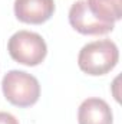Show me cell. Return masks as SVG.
I'll use <instances>...</instances> for the list:
<instances>
[{
    "label": "cell",
    "mask_w": 122,
    "mask_h": 124,
    "mask_svg": "<svg viewBox=\"0 0 122 124\" xmlns=\"http://www.w3.org/2000/svg\"><path fill=\"white\" fill-rule=\"evenodd\" d=\"M91 13L103 23L115 25L121 20V0H85Z\"/></svg>",
    "instance_id": "7"
},
{
    "label": "cell",
    "mask_w": 122,
    "mask_h": 124,
    "mask_svg": "<svg viewBox=\"0 0 122 124\" xmlns=\"http://www.w3.org/2000/svg\"><path fill=\"white\" fill-rule=\"evenodd\" d=\"M1 91L12 105L27 108L37 102L40 97V84L32 74L12 69L1 79Z\"/></svg>",
    "instance_id": "2"
},
{
    "label": "cell",
    "mask_w": 122,
    "mask_h": 124,
    "mask_svg": "<svg viewBox=\"0 0 122 124\" xmlns=\"http://www.w3.org/2000/svg\"><path fill=\"white\" fill-rule=\"evenodd\" d=\"M55 0H14V16L27 25H42L55 13Z\"/></svg>",
    "instance_id": "5"
},
{
    "label": "cell",
    "mask_w": 122,
    "mask_h": 124,
    "mask_svg": "<svg viewBox=\"0 0 122 124\" xmlns=\"http://www.w3.org/2000/svg\"><path fill=\"white\" fill-rule=\"evenodd\" d=\"M79 124H114V114L109 104L102 98H86L78 110Z\"/></svg>",
    "instance_id": "6"
},
{
    "label": "cell",
    "mask_w": 122,
    "mask_h": 124,
    "mask_svg": "<svg viewBox=\"0 0 122 124\" xmlns=\"http://www.w3.org/2000/svg\"><path fill=\"white\" fill-rule=\"evenodd\" d=\"M119 59V51L111 39H101L86 43L78 55L79 69L88 75L99 77L111 72Z\"/></svg>",
    "instance_id": "1"
},
{
    "label": "cell",
    "mask_w": 122,
    "mask_h": 124,
    "mask_svg": "<svg viewBox=\"0 0 122 124\" xmlns=\"http://www.w3.org/2000/svg\"><path fill=\"white\" fill-rule=\"evenodd\" d=\"M7 51L12 59L16 62L26 66H36L45 61L47 55V45L39 33L19 31L10 36Z\"/></svg>",
    "instance_id": "3"
},
{
    "label": "cell",
    "mask_w": 122,
    "mask_h": 124,
    "mask_svg": "<svg viewBox=\"0 0 122 124\" xmlns=\"http://www.w3.org/2000/svg\"><path fill=\"white\" fill-rule=\"evenodd\" d=\"M0 124H19L17 118L14 116H12L10 113L6 111H0Z\"/></svg>",
    "instance_id": "8"
},
{
    "label": "cell",
    "mask_w": 122,
    "mask_h": 124,
    "mask_svg": "<svg viewBox=\"0 0 122 124\" xmlns=\"http://www.w3.org/2000/svg\"><path fill=\"white\" fill-rule=\"evenodd\" d=\"M69 23L82 35H106L114 31L115 25L103 23L95 17L86 6L85 0L75 1L69 9Z\"/></svg>",
    "instance_id": "4"
}]
</instances>
